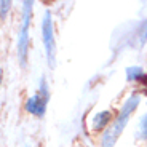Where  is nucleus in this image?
Wrapping results in <instances>:
<instances>
[{
	"mask_svg": "<svg viewBox=\"0 0 147 147\" xmlns=\"http://www.w3.org/2000/svg\"><path fill=\"white\" fill-rule=\"evenodd\" d=\"M34 8H35V2L34 0L21 2L19 26H18L16 40H15L16 58H18V64L21 69H26L29 66V59H30V47H32L30 27H32V19H34Z\"/></svg>",
	"mask_w": 147,
	"mask_h": 147,
	"instance_id": "obj_1",
	"label": "nucleus"
},
{
	"mask_svg": "<svg viewBox=\"0 0 147 147\" xmlns=\"http://www.w3.org/2000/svg\"><path fill=\"white\" fill-rule=\"evenodd\" d=\"M40 42L43 50L45 64L50 70H55L58 66V38H56V21L51 8H45L40 16Z\"/></svg>",
	"mask_w": 147,
	"mask_h": 147,
	"instance_id": "obj_2",
	"label": "nucleus"
},
{
	"mask_svg": "<svg viewBox=\"0 0 147 147\" xmlns=\"http://www.w3.org/2000/svg\"><path fill=\"white\" fill-rule=\"evenodd\" d=\"M115 115H117V110L112 109V107H106V109H98L90 112V115L86 117V131H88L90 136H101L107 128H109L115 120Z\"/></svg>",
	"mask_w": 147,
	"mask_h": 147,
	"instance_id": "obj_3",
	"label": "nucleus"
},
{
	"mask_svg": "<svg viewBox=\"0 0 147 147\" xmlns=\"http://www.w3.org/2000/svg\"><path fill=\"white\" fill-rule=\"evenodd\" d=\"M129 121L131 118L129 117H125V115L121 114H117L115 115V120L114 123L106 129V131L101 134V136L96 138V147H115L121 136H123V133L125 129L128 128Z\"/></svg>",
	"mask_w": 147,
	"mask_h": 147,
	"instance_id": "obj_4",
	"label": "nucleus"
},
{
	"mask_svg": "<svg viewBox=\"0 0 147 147\" xmlns=\"http://www.w3.org/2000/svg\"><path fill=\"white\" fill-rule=\"evenodd\" d=\"M48 102L50 101L47 98H43L35 90L34 93H29L24 98V101H22V112L26 115H29V117L42 120V118H45V115L48 112Z\"/></svg>",
	"mask_w": 147,
	"mask_h": 147,
	"instance_id": "obj_5",
	"label": "nucleus"
},
{
	"mask_svg": "<svg viewBox=\"0 0 147 147\" xmlns=\"http://www.w3.org/2000/svg\"><path fill=\"white\" fill-rule=\"evenodd\" d=\"M144 96L146 94L138 88L129 90V91L121 98L118 107L115 109L117 114H121V115H125V117L133 118L138 112H139L141 106H142V102H144Z\"/></svg>",
	"mask_w": 147,
	"mask_h": 147,
	"instance_id": "obj_6",
	"label": "nucleus"
},
{
	"mask_svg": "<svg viewBox=\"0 0 147 147\" xmlns=\"http://www.w3.org/2000/svg\"><path fill=\"white\" fill-rule=\"evenodd\" d=\"M146 75H147V70L141 64H129V66L125 67V82L128 85L139 86Z\"/></svg>",
	"mask_w": 147,
	"mask_h": 147,
	"instance_id": "obj_7",
	"label": "nucleus"
},
{
	"mask_svg": "<svg viewBox=\"0 0 147 147\" xmlns=\"http://www.w3.org/2000/svg\"><path fill=\"white\" fill-rule=\"evenodd\" d=\"M133 138L138 144H147V109L138 117L136 125H134V131H133Z\"/></svg>",
	"mask_w": 147,
	"mask_h": 147,
	"instance_id": "obj_8",
	"label": "nucleus"
},
{
	"mask_svg": "<svg viewBox=\"0 0 147 147\" xmlns=\"http://www.w3.org/2000/svg\"><path fill=\"white\" fill-rule=\"evenodd\" d=\"M37 91L40 93L43 98H47L50 101L51 98V88H50V80H48V75L45 72H42L38 75V82H37Z\"/></svg>",
	"mask_w": 147,
	"mask_h": 147,
	"instance_id": "obj_9",
	"label": "nucleus"
},
{
	"mask_svg": "<svg viewBox=\"0 0 147 147\" xmlns=\"http://www.w3.org/2000/svg\"><path fill=\"white\" fill-rule=\"evenodd\" d=\"M13 10V2L11 0H2L0 2V19L7 21L10 18V13Z\"/></svg>",
	"mask_w": 147,
	"mask_h": 147,
	"instance_id": "obj_10",
	"label": "nucleus"
},
{
	"mask_svg": "<svg viewBox=\"0 0 147 147\" xmlns=\"http://www.w3.org/2000/svg\"><path fill=\"white\" fill-rule=\"evenodd\" d=\"M24 147H34V146H32V144H29V142H27V144H24Z\"/></svg>",
	"mask_w": 147,
	"mask_h": 147,
	"instance_id": "obj_11",
	"label": "nucleus"
},
{
	"mask_svg": "<svg viewBox=\"0 0 147 147\" xmlns=\"http://www.w3.org/2000/svg\"><path fill=\"white\" fill-rule=\"evenodd\" d=\"M142 147H147V144H144V146H142Z\"/></svg>",
	"mask_w": 147,
	"mask_h": 147,
	"instance_id": "obj_12",
	"label": "nucleus"
}]
</instances>
